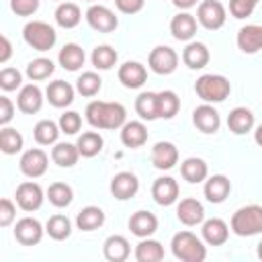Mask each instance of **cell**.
I'll return each mask as SVG.
<instances>
[{
  "label": "cell",
  "instance_id": "cell-1",
  "mask_svg": "<svg viewBox=\"0 0 262 262\" xmlns=\"http://www.w3.org/2000/svg\"><path fill=\"white\" fill-rule=\"evenodd\" d=\"M86 121L94 129H121L127 123V111L121 102L92 100L86 106Z\"/></svg>",
  "mask_w": 262,
  "mask_h": 262
},
{
  "label": "cell",
  "instance_id": "cell-2",
  "mask_svg": "<svg viewBox=\"0 0 262 262\" xmlns=\"http://www.w3.org/2000/svg\"><path fill=\"white\" fill-rule=\"evenodd\" d=\"M172 254L182 262H203L207 258V246L192 231H178L172 237Z\"/></svg>",
  "mask_w": 262,
  "mask_h": 262
},
{
  "label": "cell",
  "instance_id": "cell-3",
  "mask_svg": "<svg viewBox=\"0 0 262 262\" xmlns=\"http://www.w3.org/2000/svg\"><path fill=\"white\" fill-rule=\"evenodd\" d=\"M231 231L239 237H250V235H258L262 233V207L260 205H246L239 207L233 215H231V223H229Z\"/></svg>",
  "mask_w": 262,
  "mask_h": 262
},
{
  "label": "cell",
  "instance_id": "cell-4",
  "mask_svg": "<svg viewBox=\"0 0 262 262\" xmlns=\"http://www.w3.org/2000/svg\"><path fill=\"white\" fill-rule=\"evenodd\" d=\"M194 92L201 100H205L209 104L211 102H223L231 92V84L221 74H203L194 82Z\"/></svg>",
  "mask_w": 262,
  "mask_h": 262
},
{
  "label": "cell",
  "instance_id": "cell-5",
  "mask_svg": "<svg viewBox=\"0 0 262 262\" xmlns=\"http://www.w3.org/2000/svg\"><path fill=\"white\" fill-rule=\"evenodd\" d=\"M23 37H25V43L29 47H33L35 51H49L57 41L55 29L51 25L43 23V20L27 23L25 29H23Z\"/></svg>",
  "mask_w": 262,
  "mask_h": 262
},
{
  "label": "cell",
  "instance_id": "cell-6",
  "mask_svg": "<svg viewBox=\"0 0 262 262\" xmlns=\"http://www.w3.org/2000/svg\"><path fill=\"white\" fill-rule=\"evenodd\" d=\"M225 18H227L225 6L219 0H203L199 4V8H196V20H199V25H203L209 31L221 29L225 25Z\"/></svg>",
  "mask_w": 262,
  "mask_h": 262
},
{
  "label": "cell",
  "instance_id": "cell-7",
  "mask_svg": "<svg viewBox=\"0 0 262 262\" xmlns=\"http://www.w3.org/2000/svg\"><path fill=\"white\" fill-rule=\"evenodd\" d=\"M147 66L151 72H156L160 76H168L178 68V53L168 45H158L149 51Z\"/></svg>",
  "mask_w": 262,
  "mask_h": 262
},
{
  "label": "cell",
  "instance_id": "cell-8",
  "mask_svg": "<svg viewBox=\"0 0 262 262\" xmlns=\"http://www.w3.org/2000/svg\"><path fill=\"white\" fill-rule=\"evenodd\" d=\"M86 20L98 33H113L119 27V18L115 16V12L102 4H92L86 10Z\"/></svg>",
  "mask_w": 262,
  "mask_h": 262
},
{
  "label": "cell",
  "instance_id": "cell-9",
  "mask_svg": "<svg viewBox=\"0 0 262 262\" xmlns=\"http://www.w3.org/2000/svg\"><path fill=\"white\" fill-rule=\"evenodd\" d=\"M16 205L23 209V211H37L41 205H43V199H45V192L43 188L37 184V182H20L18 188H16Z\"/></svg>",
  "mask_w": 262,
  "mask_h": 262
},
{
  "label": "cell",
  "instance_id": "cell-10",
  "mask_svg": "<svg viewBox=\"0 0 262 262\" xmlns=\"http://www.w3.org/2000/svg\"><path fill=\"white\" fill-rule=\"evenodd\" d=\"M43 225L35 217H23L14 225V237L23 246H37L43 239Z\"/></svg>",
  "mask_w": 262,
  "mask_h": 262
},
{
  "label": "cell",
  "instance_id": "cell-11",
  "mask_svg": "<svg viewBox=\"0 0 262 262\" xmlns=\"http://www.w3.org/2000/svg\"><path fill=\"white\" fill-rule=\"evenodd\" d=\"M178 194H180V188H178V182L172 178V176H162V178H156L154 184H151V196L158 205L162 207H170L178 201Z\"/></svg>",
  "mask_w": 262,
  "mask_h": 262
},
{
  "label": "cell",
  "instance_id": "cell-12",
  "mask_svg": "<svg viewBox=\"0 0 262 262\" xmlns=\"http://www.w3.org/2000/svg\"><path fill=\"white\" fill-rule=\"evenodd\" d=\"M47 154L39 147H33V149H27L20 158V172L29 178H39L47 172Z\"/></svg>",
  "mask_w": 262,
  "mask_h": 262
},
{
  "label": "cell",
  "instance_id": "cell-13",
  "mask_svg": "<svg viewBox=\"0 0 262 262\" xmlns=\"http://www.w3.org/2000/svg\"><path fill=\"white\" fill-rule=\"evenodd\" d=\"M192 123L201 133H217L221 127V117H219L217 108H213L209 102H205L194 108Z\"/></svg>",
  "mask_w": 262,
  "mask_h": 262
},
{
  "label": "cell",
  "instance_id": "cell-14",
  "mask_svg": "<svg viewBox=\"0 0 262 262\" xmlns=\"http://www.w3.org/2000/svg\"><path fill=\"white\" fill-rule=\"evenodd\" d=\"M137 190H139V180L133 172H119L111 180V192L119 201H127L131 196H135Z\"/></svg>",
  "mask_w": 262,
  "mask_h": 262
},
{
  "label": "cell",
  "instance_id": "cell-15",
  "mask_svg": "<svg viewBox=\"0 0 262 262\" xmlns=\"http://www.w3.org/2000/svg\"><path fill=\"white\" fill-rule=\"evenodd\" d=\"M117 76H119V82L125 86V88H141L143 84H145V80H147V70H145V66H141L139 61H125L121 68H119V72H117Z\"/></svg>",
  "mask_w": 262,
  "mask_h": 262
},
{
  "label": "cell",
  "instance_id": "cell-16",
  "mask_svg": "<svg viewBox=\"0 0 262 262\" xmlns=\"http://www.w3.org/2000/svg\"><path fill=\"white\" fill-rule=\"evenodd\" d=\"M45 96L49 100L51 106L55 108H66L74 102V86L66 80H55V82H49L47 90H45Z\"/></svg>",
  "mask_w": 262,
  "mask_h": 262
},
{
  "label": "cell",
  "instance_id": "cell-17",
  "mask_svg": "<svg viewBox=\"0 0 262 262\" xmlns=\"http://www.w3.org/2000/svg\"><path fill=\"white\" fill-rule=\"evenodd\" d=\"M16 106L18 111H23L25 115H35L41 111L43 106V92L37 84H27L20 88L18 96H16Z\"/></svg>",
  "mask_w": 262,
  "mask_h": 262
},
{
  "label": "cell",
  "instance_id": "cell-18",
  "mask_svg": "<svg viewBox=\"0 0 262 262\" xmlns=\"http://www.w3.org/2000/svg\"><path fill=\"white\" fill-rule=\"evenodd\" d=\"M151 164L158 170H170L178 164V147L170 141H158L151 147Z\"/></svg>",
  "mask_w": 262,
  "mask_h": 262
},
{
  "label": "cell",
  "instance_id": "cell-19",
  "mask_svg": "<svg viewBox=\"0 0 262 262\" xmlns=\"http://www.w3.org/2000/svg\"><path fill=\"white\" fill-rule=\"evenodd\" d=\"M176 217H178L180 223H184L188 227L199 225L205 219V207L196 199H190V196L188 199H182L178 203V207H176Z\"/></svg>",
  "mask_w": 262,
  "mask_h": 262
},
{
  "label": "cell",
  "instance_id": "cell-20",
  "mask_svg": "<svg viewBox=\"0 0 262 262\" xmlns=\"http://www.w3.org/2000/svg\"><path fill=\"white\" fill-rule=\"evenodd\" d=\"M196 27L199 20L188 12H180L170 20V33L176 41H190L196 35Z\"/></svg>",
  "mask_w": 262,
  "mask_h": 262
},
{
  "label": "cell",
  "instance_id": "cell-21",
  "mask_svg": "<svg viewBox=\"0 0 262 262\" xmlns=\"http://www.w3.org/2000/svg\"><path fill=\"white\" fill-rule=\"evenodd\" d=\"M203 190H205V196H207L209 203L219 205V203H223V201L229 196V192H231V182H229V178L223 176V174H213L211 178L205 180V188H203Z\"/></svg>",
  "mask_w": 262,
  "mask_h": 262
},
{
  "label": "cell",
  "instance_id": "cell-22",
  "mask_svg": "<svg viewBox=\"0 0 262 262\" xmlns=\"http://www.w3.org/2000/svg\"><path fill=\"white\" fill-rule=\"evenodd\" d=\"M129 229L137 237H149L158 231V217L149 211H135L129 217Z\"/></svg>",
  "mask_w": 262,
  "mask_h": 262
},
{
  "label": "cell",
  "instance_id": "cell-23",
  "mask_svg": "<svg viewBox=\"0 0 262 262\" xmlns=\"http://www.w3.org/2000/svg\"><path fill=\"white\" fill-rule=\"evenodd\" d=\"M203 239L209 244V246H223L229 237V225L219 219V217H213V219H207L203 221Z\"/></svg>",
  "mask_w": 262,
  "mask_h": 262
},
{
  "label": "cell",
  "instance_id": "cell-24",
  "mask_svg": "<svg viewBox=\"0 0 262 262\" xmlns=\"http://www.w3.org/2000/svg\"><path fill=\"white\" fill-rule=\"evenodd\" d=\"M102 254L108 262H125L131 254V246L125 235H108L104 239Z\"/></svg>",
  "mask_w": 262,
  "mask_h": 262
},
{
  "label": "cell",
  "instance_id": "cell-25",
  "mask_svg": "<svg viewBox=\"0 0 262 262\" xmlns=\"http://www.w3.org/2000/svg\"><path fill=\"white\" fill-rule=\"evenodd\" d=\"M237 47L244 53H256L262 49V25H246L237 33Z\"/></svg>",
  "mask_w": 262,
  "mask_h": 262
},
{
  "label": "cell",
  "instance_id": "cell-26",
  "mask_svg": "<svg viewBox=\"0 0 262 262\" xmlns=\"http://www.w3.org/2000/svg\"><path fill=\"white\" fill-rule=\"evenodd\" d=\"M121 141L125 147L137 149L147 141V129L141 121H127L121 127Z\"/></svg>",
  "mask_w": 262,
  "mask_h": 262
},
{
  "label": "cell",
  "instance_id": "cell-27",
  "mask_svg": "<svg viewBox=\"0 0 262 262\" xmlns=\"http://www.w3.org/2000/svg\"><path fill=\"white\" fill-rule=\"evenodd\" d=\"M209 59H211V53H209L207 45H205V43H199V41H190V43L184 47V51H182V61H184L190 70H201V68H205V66L209 63Z\"/></svg>",
  "mask_w": 262,
  "mask_h": 262
},
{
  "label": "cell",
  "instance_id": "cell-28",
  "mask_svg": "<svg viewBox=\"0 0 262 262\" xmlns=\"http://www.w3.org/2000/svg\"><path fill=\"white\" fill-rule=\"evenodd\" d=\"M57 61H59V66H61L63 70L76 72V70H80V68L84 66L86 53H84V49H82L80 45H76V43H66V45L59 49Z\"/></svg>",
  "mask_w": 262,
  "mask_h": 262
},
{
  "label": "cell",
  "instance_id": "cell-29",
  "mask_svg": "<svg viewBox=\"0 0 262 262\" xmlns=\"http://www.w3.org/2000/svg\"><path fill=\"white\" fill-rule=\"evenodd\" d=\"M227 127L235 135H244V133L252 131L254 129V115H252V111L246 108V106H235L227 115Z\"/></svg>",
  "mask_w": 262,
  "mask_h": 262
},
{
  "label": "cell",
  "instance_id": "cell-30",
  "mask_svg": "<svg viewBox=\"0 0 262 262\" xmlns=\"http://www.w3.org/2000/svg\"><path fill=\"white\" fill-rule=\"evenodd\" d=\"M180 174L186 182L190 184H199L203 180H207V174H209V168H207V162L203 158H186L180 166Z\"/></svg>",
  "mask_w": 262,
  "mask_h": 262
},
{
  "label": "cell",
  "instance_id": "cell-31",
  "mask_svg": "<svg viewBox=\"0 0 262 262\" xmlns=\"http://www.w3.org/2000/svg\"><path fill=\"white\" fill-rule=\"evenodd\" d=\"M102 223H104V211L100 207H94V205L84 207L76 215V225L82 231H94V229L102 227Z\"/></svg>",
  "mask_w": 262,
  "mask_h": 262
},
{
  "label": "cell",
  "instance_id": "cell-32",
  "mask_svg": "<svg viewBox=\"0 0 262 262\" xmlns=\"http://www.w3.org/2000/svg\"><path fill=\"white\" fill-rule=\"evenodd\" d=\"M135 260L137 262H160L164 260V246L158 239L141 237V242L135 246Z\"/></svg>",
  "mask_w": 262,
  "mask_h": 262
},
{
  "label": "cell",
  "instance_id": "cell-33",
  "mask_svg": "<svg viewBox=\"0 0 262 262\" xmlns=\"http://www.w3.org/2000/svg\"><path fill=\"white\" fill-rule=\"evenodd\" d=\"M82 20V12H80V6L74 4V2H61L57 8H55V23L61 27V29H74L78 27Z\"/></svg>",
  "mask_w": 262,
  "mask_h": 262
},
{
  "label": "cell",
  "instance_id": "cell-34",
  "mask_svg": "<svg viewBox=\"0 0 262 262\" xmlns=\"http://www.w3.org/2000/svg\"><path fill=\"white\" fill-rule=\"evenodd\" d=\"M80 158V151H78V145L76 143H55L53 149H51V160L59 166V168H72L76 166Z\"/></svg>",
  "mask_w": 262,
  "mask_h": 262
},
{
  "label": "cell",
  "instance_id": "cell-35",
  "mask_svg": "<svg viewBox=\"0 0 262 262\" xmlns=\"http://www.w3.org/2000/svg\"><path fill=\"white\" fill-rule=\"evenodd\" d=\"M76 145H78L80 156H84V158H94L96 154L102 151L104 139H102V135H100L98 131H84V133L78 137Z\"/></svg>",
  "mask_w": 262,
  "mask_h": 262
},
{
  "label": "cell",
  "instance_id": "cell-36",
  "mask_svg": "<svg viewBox=\"0 0 262 262\" xmlns=\"http://www.w3.org/2000/svg\"><path fill=\"white\" fill-rule=\"evenodd\" d=\"M135 113L143 121H156L158 117V92H141L135 98Z\"/></svg>",
  "mask_w": 262,
  "mask_h": 262
},
{
  "label": "cell",
  "instance_id": "cell-37",
  "mask_svg": "<svg viewBox=\"0 0 262 262\" xmlns=\"http://www.w3.org/2000/svg\"><path fill=\"white\" fill-rule=\"evenodd\" d=\"M61 129H59V123H53L49 119H43L35 125L33 129V135H35V141L39 145H53L57 143V137H59Z\"/></svg>",
  "mask_w": 262,
  "mask_h": 262
},
{
  "label": "cell",
  "instance_id": "cell-38",
  "mask_svg": "<svg viewBox=\"0 0 262 262\" xmlns=\"http://www.w3.org/2000/svg\"><path fill=\"white\" fill-rule=\"evenodd\" d=\"M180 111V98L174 90H162L158 92V117L160 119H172Z\"/></svg>",
  "mask_w": 262,
  "mask_h": 262
},
{
  "label": "cell",
  "instance_id": "cell-39",
  "mask_svg": "<svg viewBox=\"0 0 262 262\" xmlns=\"http://www.w3.org/2000/svg\"><path fill=\"white\" fill-rule=\"evenodd\" d=\"M45 231L51 239L55 242H61V239H68L70 233H72V221L66 217V215H51L45 223Z\"/></svg>",
  "mask_w": 262,
  "mask_h": 262
},
{
  "label": "cell",
  "instance_id": "cell-40",
  "mask_svg": "<svg viewBox=\"0 0 262 262\" xmlns=\"http://www.w3.org/2000/svg\"><path fill=\"white\" fill-rule=\"evenodd\" d=\"M90 59H92V66H94L96 70H111V68L117 63L119 53H117L111 45H96V47L92 49Z\"/></svg>",
  "mask_w": 262,
  "mask_h": 262
},
{
  "label": "cell",
  "instance_id": "cell-41",
  "mask_svg": "<svg viewBox=\"0 0 262 262\" xmlns=\"http://www.w3.org/2000/svg\"><path fill=\"white\" fill-rule=\"evenodd\" d=\"M47 199H49V203L53 205V207H68L70 203H72V199H74V190H72V186L70 184H66V182H53V184H49V188H47Z\"/></svg>",
  "mask_w": 262,
  "mask_h": 262
},
{
  "label": "cell",
  "instance_id": "cell-42",
  "mask_svg": "<svg viewBox=\"0 0 262 262\" xmlns=\"http://www.w3.org/2000/svg\"><path fill=\"white\" fill-rule=\"evenodd\" d=\"M23 143H25V139L16 129H12V127H2L0 129V149L6 156H12V154L20 151Z\"/></svg>",
  "mask_w": 262,
  "mask_h": 262
},
{
  "label": "cell",
  "instance_id": "cell-43",
  "mask_svg": "<svg viewBox=\"0 0 262 262\" xmlns=\"http://www.w3.org/2000/svg\"><path fill=\"white\" fill-rule=\"evenodd\" d=\"M53 70H55V66H53L51 59H47V57H37V59H33V61H29V66H27V76H29V80H33V82H41V80H47V78L53 74Z\"/></svg>",
  "mask_w": 262,
  "mask_h": 262
},
{
  "label": "cell",
  "instance_id": "cell-44",
  "mask_svg": "<svg viewBox=\"0 0 262 262\" xmlns=\"http://www.w3.org/2000/svg\"><path fill=\"white\" fill-rule=\"evenodd\" d=\"M102 88V80L96 72H84L78 80H76V90L82 94V96H96Z\"/></svg>",
  "mask_w": 262,
  "mask_h": 262
},
{
  "label": "cell",
  "instance_id": "cell-45",
  "mask_svg": "<svg viewBox=\"0 0 262 262\" xmlns=\"http://www.w3.org/2000/svg\"><path fill=\"white\" fill-rule=\"evenodd\" d=\"M23 84V74L16 68H2L0 70V88L4 92L16 90Z\"/></svg>",
  "mask_w": 262,
  "mask_h": 262
},
{
  "label": "cell",
  "instance_id": "cell-46",
  "mask_svg": "<svg viewBox=\"0 0 262 262\" xmlns=\"http://www.w3.org/2000/svg\"><path fill=\"white\" fill-rule=\"evenodd\" d=\"M80 127H82V117H80V113H76V111H66V113L59 117V129H61V133H66V135H76V133L80 131Z\"/></svg>",
  "mask_w": 262,
  "mask_h": 262
},
{
  "label": "cell",
  "instance_id": "cell-47",
  "mask_svg": "<svg viewBox=\"0 0 262 262\" xmlns=\"http://www.w3.org/2000/svg\"><path fill=\"white\" fill-rule=\"evenodd\" d=\"M260 0H229V12L233 18H246L254 12Z\"/></svg>",
  "mask_w": 262,
  "mask_h": 262
},
{
  "label": "cell",
  "instance_id": "cell-48",
  "mask_svg": "<svg viewBox=\"0 0 262 262\" xmlns=\"http://www.w3.org/2000/svg\"><path fill=\"white\" fill-rule=\"evenodd\" d=\"M10 8L18 16H31L39 8V0H10Z\"/></svg>",
  "mask_w": 262,
  "mask_h": 262
},
{
  "label": "cell",
  "instance_id": "cell-49",
  "mask_svg": "<svg viewBox=\"0 0 262 262\" xmlns=\"http://www.w3.org/2000/svg\"><path fill=\"white\" fill-rule=\"evenodd\" d=\"M16 217V207L10 199H0V225L2 227H8Z\"/></svg>",
  "mask_w": 262,
  "mask_h": 262
},
{
  "label": "cell",
  "instance_id": "cell-50",
  "mask_svg": "<svg viewBox=\"0 0 262 262\" xmlns=\"http://www.w3.org/2000/svg\"><path fill=\"white\" fill-rule=\"evenodd\" d=\"M14 117V104L8 96H0V125L6 127Z\"/></svg>",
  "mask_w": 262,
  "mask_h": 262
},
{
  "label": "cell",
  "instance_id": "cell-51",
  "mask_svg": "<svg viewBox=\"0 0 262 262\" xmlns=\"http://www.w3.org/2000/svg\"><path fill=\"white\" fill-rule=\"evenodd\" d=\"M145 0H115V6L123 12V14H135L143 8Z\"/></svg>",
  "mask_w": 262,
  "mask_h": 262
},
{
  "label": "cell",
  "instance_id": "cell-52",
  "mask_svg": "<svg viewBox=\"0 0 262 262\" xmlns=\"http://www.w3.org/2000/svg\"><path fill=\"white\" fill-rule=\"evenodd\" d=\"M10 55H12V45H10L8 37L2 35L0 37V63H6L10 59Z\"/></svg>",
  "mask_w": 262,
  "mask_h": 262
},
{
  "label": "cell",
  "instance_id": "cell-53",
  "mask_svg": "<svg viewBox=\"0 0 262 262\" xmlns=\"http://www.w3.org/2000/svg\"><path fill=\"white\" fill-rule=\"evenodd\" d=\"M196 2H199V0H172V4H174V6H178V8H182V10L192 8Z\"/></svg>",
  "mask_w": 262,
  "mask_h": 262
},
{
  "label": "cell",
  "instance_id": "cell-54",
  "mask_svg": "<svg viewBox=\"0 0 262 262\" xmlns=\"http://www.w3.org/2000/svg\"><path fill=\"white\" fill-rule=\"evenodd\" d=\"M254 139H256V143L262 147V125L256 127V131H254Z\"/></svg>",
  "mask_w": 262,
  "mask_h": 262
},
{
  "label": "cell",
  "instance_id": "cell-55",
  "mask_svg": "<svg viewBox=\"0 0 262 262\" xmlns=\"http://www.w3.org/2000/svg\"><path fill=\"white\" fill-rule=\"evenodd\" d=\"M258 258H260V260H262V242H260V244H258Z\"/></svg>",
  "mask_w": 262,
  "mask_h": 262
},
{
  "label": "cell",
  "instance_id": "cell-56",
  "mask_svg": "<svg viewBox=\"0 0 262 262\" xmlns=\"http://www.w3.org/2000/svg\"><path fill=\"white\" fill-rule=\"evenodd\" d=\"M86 2H94V0H86Z\"/></svg>",
  "mask_w": 262,
  "mask_h": 262
}]
</instances>
